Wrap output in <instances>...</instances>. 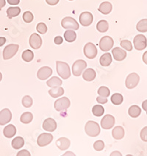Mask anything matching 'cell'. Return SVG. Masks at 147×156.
<instances>
[{
	"instance_id": "8992f818",
	"label": "cell",
	"mask_w": 147,
	"mask_h": 156,
	"mask_svg": "<svg viewBox=\"0 0 147 156\" xmlns=\"http://www.w3.org/2000/svg\"><path fill=\"white\" fill-rule=\"evenodd\" d=\"M87 67L86 62L83 60H78L74 63L72 66V73L76 77H79L81 75L82 72L86 69Z\"/></svg>"
},
{
	"instance_id": "f1b7e54d",
	"label": "cell",
	"mask_w": 147,
	"mask_h": 156,
	"mask_svg": "<svg viewBox=\"0 0 147 156\" xmlns=\"http://www.w3.org/2000/svg\"><path fill=\"white\" fill-rule=\"evenodd\" d=\"M141 113V109L140 108L139 106L138 105H132L129 108L128 113L129 115L132 118H137L140 116Z\"/></svg>"
},
{
	"instance_id": "7c38bea8",
	"label": "cell",
	"mask_w": 147,
	"mask_h": 156,
	"mask_svg": "<svg viewBox=\"0 0 147 156\" xmlns=\"http://www.w3.org/2000/svg\"><path fill=\"white\" fill-rule=\"evenodd\" d=\"M53 140V136L50 133H42L38 136L37 143L39 147H45L49 144Z\"/></svg>"
},
{
	"instance_id": "f6af8a7d",
	"label": "cell",
	"mask_w": 147,
	"mask_h": 156,
	"mask_svg": "<svg viewBox=\"0 0 147 156\" xmlns=\"http://www.w3.org/2000/svg\"><path fill=\"white\" fill-rule=\"evenodd\" d=\"M18 156H30V153L26 150H22L17 153Z\"/></svg>"
},
{
	"instance_id": "7a4b0ae2",
	"label": "cell",
	"mask_w": 147,
	"mask_h": 156,
	"mask_svg": "<svg viewBox=\"0 0 147 156\" xmlns=\"http://www.w3.org/2000/svg\"><path fill=\"white\" fill-rule=\"evenodd\" d=\"M85 131L88 136L96 137L100 133V127L98 123L93 121H88L85 126Z\"/></svg>"
},
{
	"instance_id": "e575fe53",
	"label": "cell",
	"mask_w": 147,
	"mask_h": 156,
	"mask_svg": "<svg viewBox=\"0 0 147 156\" xmlns=\"http://www.w3.org/2000/svg\"><path fill=\"white\" fill-rule=\"evenodd\" d=\"M111 102L115 105H119L123 102V96L121 94L116 93L111 97Z\"/></svg>"
},
{
	"instance_id": "8fae6325",
	"label": "cell",
	"mask_w": 147,
	"mask_h": 156,
	"mask_svg": "<svg viewBox=\"0 0 147 156\" xmlns=\"http://www.w3.org/2000/svg\"><path fill=\"white\" fill-rule=\"evenodd\" d=\"M115 125V118L112 115H105L101 120V126L104 130H110Z\"/></svg>"
},
{
	"instance_id": "bcb514c9",
	"label": "cell",
	"mask_w": 147,
	"mask_h": 156,
	"mask_svg": "<svg viewBox=\"0 0 147 156\" xmlns=\"http://www.w3.org/2000/svg\"><path fill=\"white\" fill-rule=\"evenodd\" d=\"M54 44H57V45H60V44H63V39L61 36H57L54 38Z\"/></svg>"
},
{
	"instance_id": "5b68a950",
	"label": "cell",
	"mask_w": 147,
	"mask_h": 156,
	"mask_svg": "<svg viewBox=\"0 0 147 156\" xmlns=\"http://www.w3.org/2000/svg\"><path fill=\"white\" fill-rule=\"evenodd\" d=\"M140 81V77L138 74L131 73L127 76V79L125 81V85L128 89H132V88H135L136 86L138 85Z\"/></svg>"
},
{
	"instance_id": "83f0119b",
	"label": "cell",
	"mask_w": 147,
	"mask_h": 156,
	"mask_svg": "<svg viewBox=\"0 0 147 156\" xmlns=\"http://www.w3.org/2000/svg\"><path fill=\"white\" fill-rule=\"evenodd\" d=\"M96 29L97 30L100 32V33H105V32H107L109 29L108 22L105 20L100 21L96 24Z\"/></svg>"
},
{
	"instance_id": "ac0fdd59",
	"label": "cell",
	"mask_w": 147,
	"mask_h": 156,
	"mask_svg": "<svg viewBox=\"0 0 147 156\" xmlns=\"http://www.w3.org/2000/svg\"><path fill=\"white\" fill-rule=\"evenodd\" d=\"M112 53L113 58L117 61H123L127 57V52L119 47H115L112 50Z\"/></svg>"
},
{
	"instance_id": "836d02e7",
	"label": "cell",
	"mask_w": 147,
	"mask_h": 156,
	"mask_svg": "<svg viewBox=\"0 0 147 156\" xmlns=\"http://www.w3.org/2000/svg\"><path fill=\"white\" fill-rule=\"evenodd\" d=\"M136 29L141 33H146V32H147V19H144L140 21L137 24Z\"/></svg>"
},
{
	"instance_id": "cb8c5ba5",
	"label": "cell",
	"mask_w": 147,
	"mask_h": 156,
	"mask_svg": "<svg viewBox=\"0 0 147 156\" xmlns=\"http://www.w3.org/2000/svg\"><path fill=\"white\" fill-rule=\"evenodd\" d=\"M49 94L53 98H57V97H61L64 94V89L61 88V86L53 87L49 91Z\"/></svg>"
},
{
	"instance_id": "4316f807",
	"label": "cell",
	"mask_w": 147,
	"mask_h": 156,
	"mask_svg": "<svg viewBox=\"0 0 147 156\" xmlns=\"http://www.w3.org/2000/svg\"><path fill=\"white\" fill-rule=\"evenodd\" d=\"M21 13V8L19 7H10L7 10V15L9 19L16 17Z\"/></svg>"
},
{
	"instance_id": "d4e9b609",
	"label": "cell",
	"mask_w": 147,
	"mask_h": 156,
	"mask_svg": "<svg viewBox=\"0 0 147 156\" xmlns=\"http://www.w3.org/2000/svg\"><path fill=\"white\" fill-rule=\"evenodd\" d=\"M100 62V64L103 66H108L112 63V56L108 52L104 53V55L101 56Z\"/></svg>"
},
{
	"instance_id": "44dd1931",
	"label": "cell",
	"mask_w": 147,
	"mask_h": 156,
	"mask_svg": "<svg viewBox=\"0 0 147 156\" xmlns=\"http://www.w3.org/2000/svg\"><path fill=\"white\" fill-rule=\"evenodd\" d=\"M125 132L124 128L121 126H116L114 127L112 131V135L113 137L116 140H120L123 139V137L124 136Z\"/></svg>"
},
{
	"instance_id": "5bb4252c",
	"label": "cell",
	"mask_w": 147,
	"mask_h": 156,
	"mask_svg": "<svg viewBox=\"0 0 147 156\" xmlns=\"http://www.w3.org/2000/svg\"><path fill=\"white\" fill-rule=\"evenodd\" d=\"M30 45L34 49H38L41 47L42 45V39L40 36L37 33H33L30 37Z\"/></svg>"
},
{
	"instance_id": "1f68e13d",
	"label": "cell",
	"mask_w": 147,
	"mask_h": 156,
	"mask_svg": "<svg viewBox=\"0 0 147 156\" xmlns=\"http://www.w3.org/2000/svg\"><path fill=\"white\" fill-rule=\"evenodd\" d=\"M92 113L95 116L100 117L103 116L104 113V108L102 105H94L92 108Z\"/></svg>"
},
{
	"instance_id": "4dcf8cb0",
	"label": "cell",
	"mask_w": 147,
	"mask_h": 156,
	"mask_svg": "<svg viewBox=\"0 0 147 156\" xmlns=\"http://www.w3.org/2000/svg\"><path fill=\"white\" fill-rule=\"evenodd\" d=\"M62 83H63L62 80L58 77H53L52 78H50V79H49L47 82V86L49 87H51V88H53V87L61 86Z\"/></svg>"
},
{
	"instance_id": "30bf717a",
	"label": "cell",
	"mask_w": 147,
	"mask_h": 156,
	"mask_svg": "<svg viewBox=\"0 0 147 156\" xmlns=\"http://www.w3.org/2000/svg\"><path fill=\"white\" fill-rule=\"evenodd\" d=\"M134 47L137 50L141 51L144 49L147 46L146 38L143 35H138L134 38Z\"/></svg>"
},
{
	"instance_id": "f546056e",
	"label": "cell",
	"mask_w": 147,
	"mask_h": 156,
	"mask_svg": "<svg viewBox=\"0 0 147 156\" xmlns=\"http://www.w3.org/2000/svg\"><path fill=\"white\" fill-rule=\"evenodd\" d=\"M24 145V140L22 137L18 136L16 137L13 141H12V147L16 150H19V149L22 148Z\"/></svg>"
},
{
	"instance_id": "ab89813d",
	"label": "cell",
	"mask_w": 147,
	"mask_h": 156,
	"mask_svg": "<svg viewBox=\"0 0 147 156\" xmlns=\"http://www.w3.org/2000/svg\"><path fill=\"white\" fill-rule=\"evenodd\" d=\"M121 47L124 49H126L127 51H132V44L130 41L128 40H123L121 41Z\"/></svg>"
},
{
	"instance_id": "d590c367",
	"label": "cell",
	"mask_w": 147,
	"mask_h": 156,
	"mask_svg": "<svg viewBox=\"0 0 147 156\" xmlns=\"http://www.w3.org/2000/svg\"><path fill=\"white\" fill-rule=\"evenodd\" d=\"M22 59L26 62H30L34 58V53L30 49H26L22 53Z\"/></svg>"
},
{
	"instance_id": "d6a6232c",
	"label": "cell",
	"mask_w": 147,
	"mask_h": 156,
	"mask_svg": "<svg viewBox=\"0 0 147 156\" xmlns=\"http://www.w3.org/2000/svg\"><path fill=\"white\" fill-rule=\"evenodd\" d=\"M33 113H31L30 112H25L21 116L20 120L22 123L29 124L33 121Z\"/></svg>"
},
{
	"instance_id": "9f6ffc18",
	"label": "cell",
	"mask_w": 147,
	"mask_h": 156,
	"mask_svg": "<svg viewBox=\"0 0 147 156\" xmlns=\"http://www.w3.org/2000/svg\"><path fill=\"white\" fill-rule=\"evenodd\" d=\"M2 79V74L1 72H0V82H1Z\"/></svg>"
},
{
	"instance_id": "c3c4849f",
	"label": "cell",
	"mask_w": 147,
	"mask_h": 156,
	"mask_svg": "<svg viewBox=\"0 0 147 156\" xmlns=\"http://www.w3.org/2000/svg\"><path fill=\"white\" fill-rule=\"evenodd\" d=\"M8 2L11 5H17L20 2V0H8Z\"/></svg>"
},
{
	"instance_id": "ba28073f",
	"label": "cell",
	"mask_w": 147,
	"mask_h": 156,
	"mask_svg": "<svg viewBox=\"0 0 147 156\" xmlns=\"http://www.w3.org/2000/svg\"><path fill=\"white\" fill-rule=\"evenodd\" d=\"M114 41L113 39L110 36H104L101 38L100 41V47L101 50L103 52H107L110 49H111L113 47Z\"/></svg>"
},
{
	"instance_id": "f5cc1de1",
	"label": "cell",
	"mask_w": 147,
	"mask_h": 156,
	"mask_svg": "<svg viewBox=\"0 0 147 156\" xmlns=\"http://www.w3.org/2000/svg\"><path fill=\"white\" fill-rule=\"evenodd\" d=\"M5 3H6L5 0H0V8L5 7Z\"/></svg>"
},
{
	"instance_id": "3957f363",
	"label": "cell",
	"mask_w": 147,
	"mask_h": 156,
	"mask_svg": "<svg viewBox=\"0 0 147 156\" xmlns=\"http://www.w3.org/2000/svg\"><path fill=\"white\" fill-rule=\"evenodd\" d=\"M19 46L17 44H9V45L5 47L3 50V59L9 60L13 58L16 54L18 50H19Z\"/></svg>"
},
{
	"instance_id": "277c9868",
	"label": "cell",
	"mask_w": 147,
	"mask_h": 156,
	"mask_svg": "<svg viewBox=\"0 0 147 156\" xmlns=\"http://www.w3.org/2000/svg\"><path fill=\"white\" fill-rule=\"evenodd\" d=\"M61 25L65 30H77L79 27L77 21L72 17L69 16L65 17L62 20Z\"/></svg>"
},
{
	"instance_id": "9a60e30c",
	"label": "cell",
	"mask_w": 147,
	"mask_h": 156,
	"mask_svg": "<svg viewBox=\"0 0 147 156\" xmlns=\"http://www.w3.org/2000/svg\"><path fill=\"white\" fill-rule=\"evenodd\" d=\"M52 74V69L49 66L41 67L37 73V77L39 80H45Z\"/></svg>"
},
{
	"instance_id": "ee69618b",
	"label": "cell",
	"mask_w": 147,
	"mask_h": 156,
	"mask_svg": "<svg viewBox=\"0 0 147 156\" xmlns=\"http://www.w3.org/2000/svg\"><path fill=\"white\" fill-rule=\"evenodd\" d=\"M96 101L100 104H105L107 102V97H103L102 96H100L96 98Z\"/></svg>"
},
{
	"instance_id": "603a6c76",
	"label": "cell",
	"mask_w": 147,
	"mask_h": 156,
	"mask_svg": "<svg viewBox=\"0 0 147 156\" xmlns=\"http://www.w3.org/2000/svg\"><path fill=\"white\" fill-rule=\"evenodd\" d=\"M96 73L93 69H88L85 71L82 74L83 79L86 81H88V82L93 81L96 78Z\"/></svg>"
},
{
	"instance_id": "7dc6e473",
	"label": "cell",
	"mask_w": 147,
	"mask_h": 156,
	"mask_svg": "<svg viewBox=\"0 0 147 156\" xmlns=\"http://www.w3.org/2000/svg\"><path fill=\"white\" fill-rule=\"evenodd\" d=\"M46 2L48 5L53 6V5H56L58 4L59 2V0H46Z\"/></svg>"
},
{
	"instance_id": "f907efd6",
	"label": "cell",
	"mask_w": 147,
	"mask_h": 156,
	"mask_svg": "<svg viewBox=\"0 0 147 156\" xmlns=\"http://www.w3.org/2000/svg\"><path fill=\"white\" fill-rule=\"evenodd\" d=\"M143 61L147 64V51L143 55Z\"/></svg>"
},
{
	"instance_id": "2e32d148",
	"label": "cell",
	"mask_w": 147,
	"mask_h": 156,
	"mask_svg": "<svg viewBox=\"0 0 147 156\" xmlns=\"http://www.w3.org/2000/svg\"><path fill=\"white\" fill-rule=\"evenodd\" d=\"M12 119V113L8 108H5L0 111V125L9 123Z\"/></svg>"
},
{
	"instance_id": "484cf974",
	"label": "cell",
	"mask_w": 147,
	"mask_h": 156,
	"mask_svg": "<svg viewBox=\"0 0 147 156\" xmlns=\"http://www.w3.org/2000/svg\"><path fill=\"white\" fill-rule=\"evenodd\" d=\"M65 40L67 42H74L77 38V34L73 30H67L64 33Z\"/></svg>"
},
{
	"instance_id": "f35d334b",
	"label": "cell",
	"mask_w": 147,
	"mask_h": 156,
	"mask_svg": "<svg viewBox=\"0 0 147 156\" xmlns=\"http://www.w3.org/2000/svg\"><path fill=\"white\" fill-rule=\"evenodd\" d=\"M23 19L26 23H30L33 21L34 19V16H33V14L30 11H26L24 12L23 14Z\"/></svg>"
},
{
	"instance_id": "7402d4cb",
	"label": "cell",
	"mask_w": 147,
	"mask_h": 156,
	"mask_svg": "<svg viewBox=\"0 0 147 156\" xmlns=\"http://www.w3.org/2000/svg\"><path fill=\"white\" fill-rule=\"evenodd\" d=\"M3 133H4V136L7 138H12L15 136L16 133V127L13 125H9L4 128V130H3Z\"/></svg>"
},
{
	"instance_id": "b9f144b4",
	"label": "cell",
	"mask_w": 147,
	"mask_h": 156,
	"mask_svg": "<svg viewBox=\"0 0 147 156\" xmlns=\"http://www.w3.org/2000/svg\"><path fill=\"white\" fill-rule=\"evenodd\" d=\"M93 147L96 151H102L104 148V143L103 142V141L99 140V141H96L93 144Z\"/></svg>"
},
{
	"instance_id": "52a82bcc",
	"label": "cell",
	"mask_w": 147,
	"mask_h": 156,
	"mask_svg": "<svg viewBox=\"0 0 147 156\" xmlns=\"http://www.w3.org/2000/svg\"><path fill=\"white\" fill-rule=\"evenodd\" d=\"M70 100L67 97H62L58 99L54 102V108L57 111H66L70 106Z\"/></svg>"
},
{
	"instance_id": "7bdbcfd3",
	"label": "cell",
	"mask_w": 147,
	"mask_h": 156,
	"mask_svg": "<svg viewBox=\"0 0 147 156\" xmlns=\"http://www.w3.org/2000/svg\"><path fill=\"white\" fill-rule=\"evenodd\" d=\"M140 136H141V139L142 141L147 142V126L143 127L142 130H141Z\"/></svg>"
},
{
	"instance_id": "681fc988",
	"label": "cell",
	"mask_w": 147,
	"mask_h": 156,
	"mask_svg": "<svg viewBox=\"0 0 147 156\" xmlns=\"http://www.w3.org/2000/svg\"><path fill=\"white\" fill-rule=\"evenodd\" d=\"M6 43V38L5 37H0V47L3 46Z\"/></svg>"
},
{
	"instance_id": "4fadbf2b",
	"label": "cell",
	"mask_w": 147,
	"mask_h": 156,
	"mask_svg": "<svg viewBox=\"0 0 147 156\" xmlns=\"http://www.w3.org/2000/svg\"><path fill=\"white\" fill-rule=\"evenodd\" d=\"M93 20V16L90 12H83L79 16V23L84 27L91 25Z\"/></svg>"
},
{
	"instance_id": "d6986e66",
	"label": "cell",
	"mask_w": 147,
	"mask_h": 156,
	"mask_svg": "<svg viewBox=\"0 0 147 156\" xmlns=\"http://www.w3.org/2000/svg\"><path fill=\"white\" fill-rule=\"evenodd\" d=\"M56 145L60 150H65L70 147V141L67 138L62 137L57 140Z\"/></svg>"
},
{
	"instance_id": "74e56055",
	"label": "cell",
	"mask_w": 147,
	"mask_h": 156,
	"mask_svg": "<svg viewBox=\"0 0 147 156\" xmlns=\"http://www.w3.org/2000/svg\"><path fill=\"white\" fill-rule=\"evenodd\" d=\"M33 99L30 96H25L22 99V105L25 108H30L33 105Z\"/></svg>"
},
{
	"instance_id": "9c48e42d",
	"label": "cell",
	"mask_w": 147,
	"mask_h": 156,
	"mask_svg": "<svg viewBox=\"0 0 147 156\" xmlns=\"http://www.w3.org/2000/svg\"><path fill=\"white\" fill-rule=\"evenodd\" d=\"M97 48L93 43H88L84 47V55L89 59H93L97 55Z\"/></svg>"
},
{
	"instance_id": "e0dca14e",
	"label": "cell",
	"mask_w": 147,
	"mask_h": 156,
	"mask_svg": "<svg viewBox=\"0 0 147 156\" xmlns=\"http://www.w3.org/2000/svg\"><path fill=\"white\" fill-rule=\"evenodd\" d=\"M44 130L48 131V132H53L57 129V123L55 120L52 118H48L44 120L43 123Z\"/></svg>"
},
{
	"instance_id": "60d3db41",
	"label": "cell",
	"mask_w": 147,
	"mask_h": 156,
	"mask_svg": "<svg viewBox=\"0 0 147 156\" xmlns=\"http://www.w3.org/2000/svg\"><path fill=\"white\" fill-rule=\"evenodd\" d=\"M36 30L39 33H40V34H45L47 32V27L44 23L40 22L38 23V25H37Z\"/></svg>"
},
{
	"instance_id": "816d5d0a",
	"label": "cell",
	"mask_w": 147,
	"mask_h": 156,
	"mask_svg": "<svg viewBox=\"0 0 147 156\" xmlns=\"http://www.w3.org/2000/svg\"><path fill=\"white\" fill-rule=\"evenodd\" d=\"M142 108L145 111H147V100H145L142 103Z\"/></svg>"
},
{
	"instance_id": "ffe728a7",
	"label": "cell",
	"mask_w": 147,
	"mask_h": 156,
	"mask_svg": "<svg viewBox=\"0 0 147 156\" xmlns=\"http://www.w3.org/2000/svg\"><path fill=\"white\" fill-rule=\"evenodd\" d=\"M112 5L109 2H104L99 7V11L104 15H107L112 11Z\"/></svg>"
},
{
	"instance_id": "8d00e7d4",
	"label": "cell",
	"mask_w": 147,
	"mask_h": 156,
	"mask_svg": "<svg viewBox=\"0 0 147 156\" xmlns=\"http://www.w3.org/2000/svg\"><path fill=\"white\" fill-rule=\"evenodd\" d=\"M98 94L100 96H102L103 97H109L110 91L109 88L105 86H101L98 90Z\"/></svg>"
},
{
	"instance_id": "db71d44e",
	"label": "cell",
	"mask_w": 147,
	"mask_h": 156,
	"mask_svg": "<svg viewBox=\"0 0 147 156\" xmlns=\"http://www.w3.org/2000/svg\"><path fill=\"white\" fill-rule=\"evenodd\" d=\"M111 156H113V155H121V154L119 152H118V151H115V152H113L112 154H111L110 155Z\"/></svg>"
},
{
	"instance_id": "11a10c76",
	"label": "cell",
	"mask_w": 147,
	"mask_h": 156,
	"mask_svg": "<svg viewBox=\"0 0 147 156\" xmlns=\"http://www.w3.org/2000/svg\"><path fill=\"white\" fill-rule=\"evenodd\" d=\"M68 153H65V154H64V155H74V154H73V153H70L71 152H68Z\"/></svg>"
},
{
	"instance_id": "6f0895ef",
	"label": "cell",
	"mask_w": 147,
	"mask_h": 156,
	"mask_svg": "<svg viewBox=\"0 0 147 156\" xmlns=\"http://www.w3.org/2000/svg\"><path fill=\"white\" fill-rule=\"evenodd\" d=\"M69 1H73V0H69Z\"/></svg>"
},
{
	"instance_id": "6da1fadb",
	"label": "cell",
	"mask_w": 147,
	"mask_h": 156,
	"mask_svg": "<svg viewBox=\"0 0 147 156\" xmlns=\"http://www.w3.org/2000/svg\"><path fill=\"white\" fill-rule=\"evenodd\" d=\"M57 72L58 75L61 77L63 79H68L71 76V71L68 64H67L65 62L57 61Z\"/></svg>"
}]
</instances>
